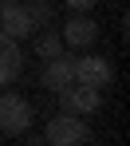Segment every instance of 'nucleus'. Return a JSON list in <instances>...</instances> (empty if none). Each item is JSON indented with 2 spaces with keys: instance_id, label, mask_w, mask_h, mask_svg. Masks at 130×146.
<instances>
[{
  "instance_id": "nucleus-4",
  "label": "nucleus",
  "mask_w": 130,
  "mask_h": 146,
  "mask_svg": "<svg viewBox=\"0 0 130 146\" xmlns=\"http://www.w3.org/2000/svg\"><path fill=\"white\" fill-rule=\"evenodd\" d=\"M75 83H87V87H110V79H114V67H110V59H103V55H79L75 63Z\"/></svg>"
},
{
  "instance_id": "nucleus-12",
  "label": "nucleus",
  "mask_w": 130,
  "mask_h": 146,
  "mask_svg": "<svg viewBox=\"0 0 130 146\" xmlns=\"http://www.w3.org/2000/svg\"><path fill=\"white\" fill-rule=\"evenodd\" d=\"M48 146H51V142H48Z\"/></svg>"
},
{
  "instance_id": "nucleus-1",
  "label": "nucleus",
  "mask_w": 130,
  "mask_h": 146,
  "mask_svg": "<svg viewBox=\"0 0 130 146\" xmlns=\"http://www.w3.org/2000/svg\"><path fill=\"white\" fill-rule=\"evenodd\" d=\"M91 138V126L83 122V115H55L51 122H48V142L51 146H83Z\"/></svg>"
},
{
  "instance_id": "nucleus-9",
  "label": "nucleus",
  "mask_w": 130,
  "mask_h": 146,
  "mask_svg": "<svg viewBox=\"0 0 130 146\" xmlns=\"http://www.w3.org/2000/svg\"><path fill=\"white\" fill-rule=\"evenodd\" d=\"M36 55H40V59H55V55H63V40H59L55 32L40 36V44H36Z\"/></svg>"
},
{
  "instance_id": "nucleus-6",
  "label": "nucleus",
  "mask_w": 130,
  "mask_h": 146,
  "mask_svg": "<svg viewBox=\"0 0 130 146\" xmlns=\"http://www.w3.org/2000/svg\"><path fill=\"white\" fill-rule=\"evenodd\" d=\"M59 40H63V48H91V44L99 40V24H95L87 12H75V16L63 24Z\"/></svg>"
},
{
  "instance_id": "nucleus-5",
  "label": "nucleus",
  "mask_w": 130,
  "mask_h": 146,
  "mask_svg": "<svg viewBox=\"0 0 130 146\" xmlns=\"http://www.w3.org/2000/svg\"><path fill=\"white\" fill-rule=\"evenodd\" d=\"M0 32L12 36V40H24L36 32L32 16H28V4H16V0H0Z\"/></svg>"
},
{
  "instance_id": "nucleus-10",
  "label": "nucleus",
  "mask_w": 130,
  "mask_h": 146,
  "mask_svg": "<svg viewBox=\"0 0 130 146\" xmlns=\"http://www.w3.org/2000/svg\"><path fill=\"white\" fill-rule=\"evenodd\" d=\"M28 16H32V24L40 28V24H48L55 12H51V4H48V0H32V4H28Z\"/></svg>"
},
{
  "instance_id": "nucleus-3",
  "label": "nucleus",
  "mask_w": 130,
  "mask_h": 146,
  "mask_svg": "<svg viewBox=\"0 0 130 146\" xmlns=\"http://www.w3.org/2000/svg\"><path fill=\"white\" fill-rule=\"evenodd\" d=\"M99 103H103V91L87 87V83H71L67 91H59V111H67V115H95Z\"/></svg>"
},
{
  "instance_id": "nucleus-7",
  "label": "nucleus",
  "mask_w": 130,
  "mask_h": 146,
  "mask_svg": "<svg viewBox=\"0 0 130 146\" xmlns=\"http://www.w3.org/2000/svg\"><path fill=\"white\" fill-rule=\"evenodd\" d=\"M71 63H75V55H67V51L55 55V59H48V67H44V87L55 91V95L67 91V87L75 83V67H71Z\"/></svg>"
},
{
  "instance_id": "nucleus-11",
  "label": "nucleus",
  "mask_w": 130,
  "mask_h": 146,
  "mask_svg": "<svg viewBox=\"0 0 130 146\" xmlns=\"http://www.w3.org/2000/svg\"><path fill=\"white\" fill-rule=\"evenodd\" d=\"M67 8L71 12H91V8H99V0H67Z\"/></svg>"
},
{
  "instance_id": "nucleus-8",
  "label": "nucleus",
  "mask_w": 130,
  "mask_h": 146,
  "mask_svg": "<svg viewBox=\"0 0 130 146\" xmlns=\"http://www.w3.org/2000/svg\"><path fill=\"white\" fill-rule=\"evenodd\" d=\"M20 71H24V51L16 48L12 36L0 32V87H8L12 79H20Z\"/></svg>"
},
{
  "instance_id": "nucleus-2",
  "label": "nucleus",
  "mask_w": 130,
  "mask_h": 146,
  "mask_svg": "<svg viewBox=\"0 0 130 146\" xmlns=\"http://www.w3.org/2000/svg\"><path fill=\"white\" fill-rule=\"evenodd\" d=\"M36 119V111H32V103L24 95H0V130L4 134H24L28 126Z\"/></svg>"
}]
</instances>
